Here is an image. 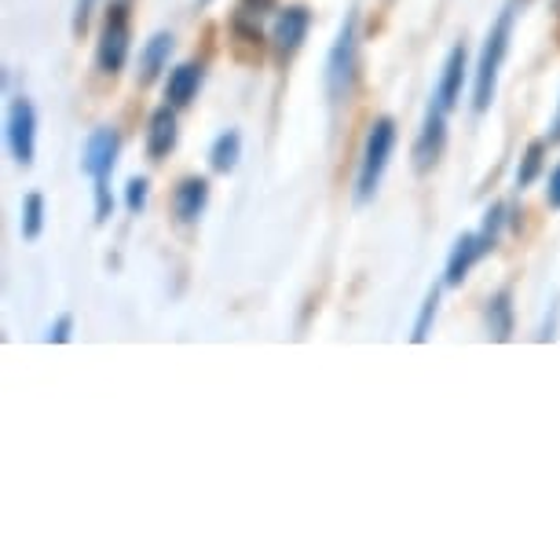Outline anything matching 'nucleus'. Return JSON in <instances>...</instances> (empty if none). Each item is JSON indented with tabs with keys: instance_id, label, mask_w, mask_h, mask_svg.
Listing matches in <instances>:
<instances>
[{
	"instance_id": "4",
	"label": "nucleus",
	"mask_w": 560,
	"mask_h": 560,
	"mask_svg": "<svg viewBox=\"0 0 560 560\" xmlns=\"http://www.w3.org/2000/svg\"><path fill=\"white\" fill-rule=\"evenodd\" d=\"M129 40H132V12L129 0H110L107 15H103V30H100V45H96V62L103 73H121L125 62H129Z\"/></svg>"
},
{
	"instance_id": "23",
	"label": "nucleus",
	"mask_w": 560,
	"mask_h": 560,
	"mask_svg": "<svg viewBox=\"0 0 560 560\" xmlns=\"http://www.w3.org/2000/svg\"><path fill=\"white\" fill-rule=\"evenodd\" d=\"M557 323H560V298H553V304H549V315H546L542 330H538V341H557Z\"/></svg>"
},
{
	"instance_id": "26",
	"label": "nucleus",
	"mask_w": 560,
	"mask_h": 560,
	"mask_svg": "<svg viewBox=\"0 0 560 560\" xmlns=\"http://www.w3.org/2000/svg\"><path fill=\"white\" fill-rule=\"evenodd\" d=\"M271 4H275V0H242L238 12H242V15H249V19H260Z\"/></svg>"
},
{
	"instance_id": "21",
	"label": "nucleus",
	"mask_w": 560,
	"mask_h": 560,
	"mask_svg": "<svg viewBox=\"0 0 560 560\" xmlns=\"http://www.w3.org/2000/svg\"><path fill=\"white\" fill-rule=\"evenodd\" d=\"M147 191H151L147 176H132L129 184H125V209H129V213H140L147 206Z\"/></svg>"
},
{
	"instance_id": "6",
	"label": "nucleus",
	"mask_w": 560,
	"mask_h": 560,
	"mask_svg": "<svg viewBox=\"0 0 560 560\" xmlns=\"http://www.w3.org/2000/svg\"><path fill=\"white\" fill-rule=\"evenodd\" d=\"M4 136H8V151L23 168L34 165V154H37V110L34 103L26 96H19L8 110V121H4Z\"/></svg>"
},
{
	"instance_id": "16",
	"label": "nucleus",
	"mask_w": 560,
	"mask_h": 560,
	"mask_svg": "<svg viewBox=\"0 0 560 560\" xmlns=\"http://www.w3.org/2000/svg\"><path fill=\"white\" fill-rule=\"evenodd\" d=\"M238 158H242V132L238 129L220 132L213 147H209V165H213V173H231V168L238 165Z\"/></svg>"
},
{
	"instance_id": "22",
	"label": "nucleus",
	"mask_w": 560,
	"mask_h": 560,
	"mask_svg": "<svg viewBox=\"0 0 560 560\" xmlns=\"http://www.w3.org/2000/svg\"><path fill=\"white\" fill-rule=\"evenodd\" d=\"M70 334H73V315H59V319L48 326L45 341H48V345H67V341H70Z\"/></svg>"
},
{
	"instance_id": "19",
	"label": "nucleus",
	"mask_w": 560,
	"mask_h": 560,
	"mask_svg": "<svg viewBox=\"0 0 560 560\" xmlns=\"http://www.w3.org/2000/svg\"><path fill=\"white\" fill-rule=\"evenodd\" d=\"M436 312H440V287H432L425 293V301H421V312H418V323H415V334H410V341H415V345L429 341L432 323H436Z\"/></svg>"
},
{
	"instance_id": "17",
	"label": "nucleus",
	"mask_w": 560,
	"mask_h": 560,
	"mask_svg": "<svg viewBox=\"0 0 560 560\" xmlns=\"http://www.w3.org/2000/svg\"><path fill=\"white\" fill-rule=\"evenodd\" d=\"M546 140H532L527 143V151H524V158H521V168H516V187L521 191H527V187L535 184L538 176H542V165H546Z\"/></svg>"
},
{
	"instance_id": "10",
	"label": "nucleus",
	"mask_w": 560,
	"mask_h": 560,
	"mask_svg": "<svg viewBox=\"0 0 560 560\" xmlns=\"http://www.w3.org/2000/svg\"><path fill=\"white\" fill-rule=\"evenodd\" d=\"M465 73H469V51H465V45H454L447 62H443V73H440L436 92H432V100H436L447 114L458 107L462 89H465Z\"/></svg>"
},
{
	"instance_id": "7",
	"label": "nucleus",
	"mask_w": 560,
	"mask_h": 560,
	"mask_svg": "<svg viewBox=\"0 0 560 560\" xmlns=\"http://www.w3.org/2000/svg\"><path fill=\"white\" fill-rule=\"evenodd\" d=\"M118 154H121V136H118V129H110V125H100V129H92L89 140H84L81 173L92 176V179H110Z\"/></svg>"
},
{
	"instance_id": "8",
	"label": "nucleus",
	"mask_w": 560,
	"mask_h": 560,
	"mask_svg": "<svg viewBox=\"0 0 560 560\" xmlns=\"http://www.w3.org/2000/svg\"><path fill=\"white\" fill-rule=\"evenodd\" d=\"M312 30V12L304 4H293V8H282L279 19L271 26V48H275V59L279 62H290L293 56L301 51L304 37Z\"/></svg>"
},
{
	"instance_id": "3",
	"label": "nucleus",
	"mask_w": 560,
	"mask_h": 560,
	"mask_svg": "<svg viewBox=\"0 0 560 560\" xmlns=\"http://www.w3.org/2000/svg\"><path fill=\"white\" fill-rule=\"evenodd\" d=\"M396 136H399L396 118H388V114L374 118V125H370L366 143H363V162H359V179H355V202L359 206L370 202V198L377 195V187H382L388 158H393V151H396Z\"/></svg>"
},
{
	"instance_id": "18",
	"label": "nucleus",
	"mask_w": 560,
	"mask_h": 560,
	"mask_svg": "<svg viewBox=\"0 0 560 560\" xmlns=\"http://www.w3.org/2000/svg\"><path fill=\"white\" fill-rule=\"evenodd\" d=\"M23 238L26 242H34V238H40V231H45V195L40 191H30L26 198H23Z\"/></svg>"
},
{
	"instance_id": "5",
	"label": "nucleus",
	"mask_w": 560,
	"mask_h": 560,
	"mask_svg": "<svg viewBox=\"0 0 560 560\" xmlns=\"http://www.w3.org/2000/svg\"><path fill=\"white\" fill-rule=\"evenodd\" d=\"M443 151H447V110L440 107L436 100H429V110H425V121H421V132L415 140V173H432V168L440 165Z\"/></svg>"
},
{
	"instance_id": "12",
	"label": "nucleus",
	"mask_w": 560,
	"mask_h": 560,
	"mask_svg": "<svg viewBox=\"0 0 560 560\" xmlns=\"http://www.w3.org/2000/svg\"><path fill=\"white\" fill-rule=\"evenodd\" d=\"M209 206V179L206 176H184L173 191V213L179 224H195Z\"/></svg>"
},
{
	"instance_id": "1",
	"label": "nucleus",
	"mask_w": 560,
	"mask_h": 560,
	"mask_svg": "<svg viewBox=\"0 0 560 560\" xmlns=\"http://www.w3.org/2000/svg\"><path fill=\"white\" fill-rule=\"evenodd\" d=\"M513 19H516V0L502 8V15L494 19V26L488 30V40L480 48L477 70H472V110L483 114L494 103V92H499V73L505 62V51H510V37H513Z\"/></svg>"
},
{
	"instance_id": "25",
	"label": "nucleus",
	"mask_w": 560,
	"mask_h": 560,
	"mask_svg": "<svg viewBox=\"0 0 560 560\" xmlns=\"http://www.w3.org/2000/svg\"><path fill=\"white\" fill-rule=\"evenodd\" d=\"M546 206L549 209H560V165L549 173V187H546Z\"/></svg>"
},
{
	"instance_id": "13",
	"label": "nucleus",
	"mask_w": 560,
	"mask_h": 560,
	"mask_svg": "<svg viewBox=\"0 0 560 560\" xmlns=\"http://www.w3.org/2000/svg\"><path fill=\"white\" fill-rule=\"evenodd\" d=\"M206 81V70L198 67V62H179V67L168 73V84H165V100L173 103V107H187L198 89H202Z\"/></svg>"
},
{
	"instance_id": "9",
	"label": "nucleus",
	"mask_w": 560,
	"mask_h": 560,
	"mask_svg": "<svg viewBox=\"0 0 560 560\" xmlns=\"http://www.w3.org/2000/svg\"><path fill=\"white\" fill-rule=\"evenodd\" d=\"M488 253H491V246L480 231H465V235H458V242H454V249L447 257V271H443V287H451V290L462 287V282L469 279V271L477 268Z\"/></svg>"
},
{
	"instance_id": "24",
	"label": "nucleus",
	"mask_w": 560,
	"mask_h": 560,
	"mask_svg": "<svg viewBox=\"0 0 560 560\" xmlns=\"http://www.w3.org/2000/svg\"><path fill=\"white\" fill-rule=\"evenodd\" d=\"M92 8H96V0H78V12H73V34H84L89 30V19H92Z\"/></svg>"
},
{
	"instance_id": "2",
	"label": "nucleus",
	"mask_w": 560,
	"mask_h": 560,
	"mask_svg": "<svg viewBox=\"0 0 560 560\" xmlns=\"http://www.w3.org/2000/svg\"><path fill=\"white\" fill-rule=\"evenodd\" d=\"M355 30H359V12L348 8L330 56H326V96H330L334 107H341L355 89V73H359V34Z\"/></svg>"
},
{
	"instance_id": "11",
	"label": "nucleus",
	"mask_w": 560,
	"mask_h": 560,
	"mask_svg": "<svg viewBox=\"0 0 560 560\" xmlns=\"http://www.w3.org/2000/svg\"><path fill=\"white\" fill-rule=\"evenodd\" d=\"M179 140V121H176V107L173 103H162L151 121H147V158L151 162H162V158H168V151L176 147Z\"/></svg>"
},
{
	"instance_id": "20",
	"label": "nucleus",
	"mask_w": 560,
	"mask_h": 560,
	"mask_svg": "<svg viewBox=\"0 0 560 560\" xmlns=\"http://www.w3.org/2000/svg\"><path fill=\"white\" fill-rule=\"evenodd\" d=\"M510 209H505V202H494V206H488V213H483V228H480V235L488 238V246L494 249L499 246V238H502V228H505V217Z\"/></svg>"
},
{
	"instance_id": "14",
	"label": "nucleus",
	"mask_w": 560,
	"mask_h": 560,
	"mask_svg": "<svg viewBox=\"0 0 560 560\" xmlns=\"http://www.w3.org/2000/svg\"><path fill=\"white\" fill-rule=\"evenodd\" d=\"M168 56H173V34H154L147 40V48L140 51V84H151L158 73L165 70Z\"/></svg>"
},
{
	"instance_id": "15",
	"label": "nucleus",
	"mask_w": 560,
	"mask_h": 560,
	"mask_svg": "<svg viewBox=\"0 0 560 560\" xmlns=\"http://www.w3.org/2000/svg\"><path fill=\"white\" fill-rule=\"evenodd\" d=\"M488 334H491V341H499V345H505L513 337V293L510 290H499L488 301Z\"/></svg>"
},
{
	"instance_id": "27",
	"label": "nucleus",
	"mask_w": 560,
	"mask_h": 560,
	"mask_svg": "<svg viewBox=\"0 0 560 560\" xmlns=\"http://www.w3.org/2000/svg\"><path fill=\"white\" fill-rule=\"evenodd\" d=\"M549 143H560V110H557L553 125H549Z\"/></svg>"
}]
</instances>
